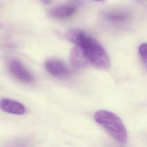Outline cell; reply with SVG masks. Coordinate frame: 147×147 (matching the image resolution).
<instances>
[{
    "mask_svg": "<svg viewBox=\"0 0 147 147\" xmlns=\"http://www.w3.org/2000/svg\"><path fill=\"white\" fill-rule=\"evenodd\" d=\"M138 53L141 57L147 62V43L141 44L139 46Z\"/></svg>",
    "mask_w": 147,
    "mask_h": 147,
    "instance_id": "cell-9",
    "label": "cell"
},
{
    "mask_svg": "<svg viewBox=\"0 0 147 147\" xmlns=\"http://www.w3.org/2000/svg\"><path fill=\"white\" fill-rule=\"evenodd\" d=\"M128 13L126 12H110L105 14L106 18L113 22H121L128 18Z\"/></svg>",
    "mask_w": 147,
    "mask_h": 147,
    "instance_id": "cell-8",
    "label": "cell"
},
{
    "mask_svg": "<svg viewBox=\"0 0 147 147\" xmlns=\"http://www.w3.org/2000/svg\"><path fill=\"white\" fill-rule=\"evenodd\" d=\"M65 37L75 45L82 48L89 64L100 69H106L110 67V60L108 54L95 38L78 29L68 30Z\"/></svg>",
    "mask_w": 147,
    "mask_h": 147,
    "instance_id": "cell-1",
    "label": "cell"
},
{
    "mask_svg": "<svg viewBox=\"0 0 147 147\" xmlns=\"http://www.w3.org/2000/svg\"><path fill=\"white\" fill-rule=\"evenodd\" d=\"M94 118L109 134L121 144H125L127 140L126 127L121 118L115 113L108 110L97 111Z\"/></svg>",
    "mask_w": 147,
    "mask_h": 147,
    "instance_id": "cell-2",
    "label": "cell"
},
{
    "mask_svg": "<svg viewBox=\"0 0 147 147\" xmlns=\"http://www.w3.org/2000/svg\"><path fill=\"white\" fill-rule=\"evenodd\" d=\"M8 68L12 75L24 83H31L33 81V77L31 73L18 60L11 59L8 62Z\"/></svg>",
    "mask_w": 147,
    "mask_h": 147,
    "instance_id": "cell-3",
    "label": "cell"
},
{
    "mask_svg": "<svg viewBox=\"0 0 147 147\" xmlns=\"http://www.w3.org/2000/svg\"><path fill=\"white\" fill-rule=\"evenodd\" d=\"M69 61L71 65L75 68H82L89 64L82 48L75 45L70 51Z\"/></svg>",
    "mask_w": 147,
    "mask_h": 147,
    "instance_id": "cell-6",
    "label": "cell"
},
{
    "mask_svg": "<svg viewBox=\"0 0 147 147\" xmlns=\"http://www.w3.org/2000/svg\"><path fill=\"white\" fill-rule=\"evenodd\" d=\"M45 67L49 73L57 77H67L70 74L68 68L63 63L59 60H48L45 64Z\"/></svg>",
    "mask_w": 147,
    "mask_h": 147,
    "instance_id": "cell-4",
    "label": "cell"
},
{
    "mask_svg": "<svg viewBox=\"0 0 147 147\" xmlns=\"http://www.w3.org/2000/svg\"><path fill=\"white\" fill-rule=\"evenodd\" d=\"M42 3L44 4H49L51 3L53 1V0H40Z\"/></svg>",
    "mask_w": 147,
    "mask_h": 147,
    "instance_id": "cell-10",
    "label": "cell"
},
{
    "mask_svg": "<svg viewBox=\"0 0 147 147\" xmlns=\"http://www.w3.org/2000/svg\"><path fill=\"white\" fill-rule=\"evenodd\" d=\"M0 109L5 112L16 115H22L26 111L24 105L19 102L6 98L0 99Z\"/></svg>",
    "mask_w": 147,
    "mask_h": 147,
    "instance_id": "cell-5",
    "label": "cell"
},
{
    "mask_svg": "<svg viewBox=\"0 0 147 147\" xmlns=\"http://www.w3.org/2000/svg\"><path fill=\"white\" fill-rule=\"evenodd\" d=\"M76 11V7L73 4H67L56 6L49 11V15L56 18H66L73 16Z\"/></svg>",
    "mask_w": 147,
    "mask_h": 147,
    "instance_id": "cell-7",
    "label": "cell"
},
{
    "mask_svg": "<svg viewBox=\"0 0 147 147\" xmlns=\"http://www.w3.org/2000/svg\"><path fill=\"white\" fill-rule=\"evenodd\" d=\"M2 27H3V25H2V24L1 22H0V28H1Z\"/></svg>",
    "mask_w": 147,
    "mask_h": 147,
    "instance_id": "cell-11",
    "label": "cell"
},
{
    "mask_svg": "<svg viewBox=\"0 0 147 147\" xmlns=\"http://www.w3.org/2000/svg\"><path fill=\"white\" fill-rule=\"evenodd\" d=\"M95 1H103L105 0H95Z\"/></svg>",
    "mask_w": 147,
    "mask_h": 147,
    "instance_id": "cell-12",
    "label": "cell"
}]
</instances>
